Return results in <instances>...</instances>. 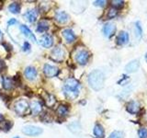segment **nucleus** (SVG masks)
<instances>
[{"mask_svg": "<svg viewBox=\"0 0 147 138\" xmlns=\"http://www.w3.org/2000/svg\"><path fill=\"white\" fill-rule=\"evenodd\" d=\"M63 94L68 99H76L80 91V83L75 78H68L63 85Z\"/></svg>", "mask_w": 147, "mask_h": 138, "instance_id": "obj_1", "label": "nucleus"}, {"mask_svg": "<svg viewBox=\"0 0 147 138\" xmlns=\"http://www.w3.org/2000/svg\"><path fill=\"white\" fill-rule=\"evenodd\" d=\"M105 76L102 71L94 70L88 76V84L94 90H100L104 86Z\"/></svg>", "mask_w": 147, "mask_h": 138, "instance_id": "obj_2", "label": "nucleus"}, {"mask_svg": "<svg viewBox=\"0 0 147 138\" xmlns=\"http://www.w3.org/2000/svg\"><path fill=\"white\" fill-rule=\"evenodd\" d=\"M30 108V105L28 101L25 99H20L14 104V110L18 115H25L28 110Z\"/></svg>", "mask_w": 147, "mask_h": 138, "instance_id": "obj_3", "label": "nucleus"}, {"mask_svg": "<svg viewBox=\"0 0 147 138\" xmlns=\"http://www.w3.org/2000/svg\"><path fill=\"white\" fill-rule=\"evenodd\" d=\"M51 57L56 62H62L63 61L64 57H65V50H64L63 47H62L61 45L56 46V47L52 51Z\"/></svg>", "mask_w": 147, "mask_h": 138, "instance_id": "obj_4", "label": "nucleus"}, {"mask_svg": "<svg viewBox=\"0 0 147 138\" xmlns=\"http://www.w3.org/2000/svg\"><path fill=\"white\" fill-rule=\"evenodd\" d=\"M89 57H90L89 53L87 52L86 50H84V49L77 51V53L75 55L76 61L79 64H81V66H85V64L88 62Z\"/></svg>", "mask_w": 147, "mask_h": 138, "instance_id": "obj_5", "label": "nucleus"}, {"mask_svg": "<svg viewBox=\"0 0 147 138\" xmlns=\"http://www.w3.org/2000/svg\"><path fill=\"white\" fill-rule=\"evenodd\" d=\"M42 129L37 126L33 125H27L22 128V133L26 135H30V136H37L40 135L41 133H42Z\"/></svg>", "mask_w": 147, "mask_h": 138, "instance_id": "obj_6", "label": "nucleus"}, {"mask_svg": "<svg viewBox=\"0 0 147 138\" xmlns=\"http://www.w3.org/2000/svg\"><path fill=\"white\" fill-rule=\"evenodd\" d=\"M43 73L47 77H54L58 75L59 69L56 66H51L49 64H46L43 66Z\"/></svg>", "mask_w": 147, "mask_h": 138, "instance_id": "obj_7", "label": "nucleus"}, {"mask_svg": "<svg viewBox=\"0 0 147 138\" xmlns=\"http://www.w3.org/2000/svg\"><path fill=\"white\" fill-rule=\"evenodd\" d=\"M62 35L65 40V41L67 43H71L73 41H75L76 37V34L74 33V31L70 29H65L62 31Z\"/></svg>", "mask_w": 147, "mask_h": 138, "instance_id": "obj_8", "label": "nucleus"}, {"mask_svg": "<svg viewBox=\"0 0 147 138\" xmlns=\"http://www.w3.org/2000/svg\"><path fill=\"white\" fill-rule=\"evenodd\" d=\"M24 76L28 80L33 81L37 77V70L33 66H28L24 71Z\"/></svg>", "mask_w": 147, "mask_h": 138, "instance_id": "obj_9", "label": "nucleus"}, {"mask_svg": "<svg viewBox=\"0 0 147 138\" xmlns=\"http://www.w3.org/2000/svg\"><path fill=\"white\" fill-rule=\"evenodd\" d=\"M115 30H116V26L113 23H107L103 27V33L108 38H110L111 36H113V34L115 33Z\"/></svg>", "mask_w": 147, "mask_h": 138, "instance_id": "obj_10", "label": "nucleus"}, {"mask_svg": "<svg viewBox=\"0 0 147 138\" xmlns=\"http://www.w3.org/2000/svg\"><path fill=\"white\" fill-rule=\"evenodd\" d=\"M126 110H127V112H130L131 114L138 113V112H139V110H140V104L135 100H131L127 104Z\"/></svg>", "mask_w": 147, "mask_h": 138, "instance_id": "obj_11", "label": "nucleus"}, {"mask_svg": "<svg viewBox=\"0 0 147 138\" xmlns=\"http://www.w3.org/2000/svg\"><path fill=\"white\" fill-rule=\"evenodd\" d=\"M40 44L45 48H50L52 47L53 44V38L52 35L50 34H45L40 38Z\"/></svg>", "mask_w": 147, "mask_h": 138, "instance_id": "obj_12", "label": "nucleus"}, {"mask_svg": "<svg viewBox=\"0 0 147 138\" xmlns=\"http://www.w3.org/2000/svg\"><path fill=\"white\" fill-rule=\"evenodd\" d=\"M55 20L59 22L60 24H65L69 20V16L64 11H58L55 14Z\"/></svg>", "mask_w": 147, "mask_h": 138, "instance_id": "obj_13", "label": "nucleus"}, {"mask_svg": "<svg viewBox=\"0 0 147 138\" xmlns=\"http://www.w3.org/2000/svg\"><path fill=\"white\" fill-rule=\"evenodd\" d=\"M20 30H21V32L23 33V35H24L25 37H27V39L32 41L33 43H36V41H36V37L34 36V34L32 33V31L27 26L21 25L20 26Z\"/></svg>", "mask_w": 147, "mask_h": 138, "instance_id": "obj_14", "label": "nucleus"}, {"mask_svg": "<svg viewBox=\"0 0 147 138\" xmlns=\"http://www.w3.org/2000/svg\"><path fill=\"white\" fill-rule=\"evenodd\" d=\"M139 66H140L139 61L138 60H133V61L130 62L125 66V71L127 73H134L139 69Z\"/></svg>", "mask_w": 147, "mask_h": 138, "instance_id": "obj_15", "label": "nucleus"}, {"mask_svg": "<svg viewBox=\"0 0 147 138\" xmlns=\"http://www.w3.org/2000/svg\"><path fill=\"white\" fill-rule=\"evenodd\" d=\"M129 43V34L126 31H121L117 37V43L119 45H125Z\"/></svg>", "mask_w": 147, "mask_h": 138, "instance_id": "obj_16", "label": "nucleus"}, {"mask_svg": "<svg viewBox=\"0 0 147 138\" xmlns=\"http://www.w3.org/2000/svg\"><path fill=\"white\" fill-rule=\"evenodd\" d=\"M25 18L26 20L32 23L34 22L36 20H37V17H38V12H37L36 9H30V10H28L26 13H25Z\"/></svg>", "mask_w": 147, "mask_h": 138, "instance_id": "obj_17", "label": "nucleus"}, {"mask_svg": "<svg viewBox=\"0 0 147 138\" xmlns=\"http://www.w3.org/2000/svg\"><path fill=\"white\" fill-rule=\"evenodd\" d=\"M94 135L96 138H103L105 135V132H104V128L103 126L99 123H96L94 126Z\"/></svg>", "mask_w": 147, "mask_h": 138, "instance_id": "obj_18", "label": "nucleus"}, {"mask_svg": "<svg viewBox=\"0 0 147 138\" xmlns=\"http://www.w3.org/2000/svg\"><path fill=\"white\" fill-rule=\"evenodd\" d=\"M2 85L5 89H11L15 85L13 78H10L8 76H3L2 77Z\"/></svg>", "mask_w": 147, "mask_h": 138, "instance_id": "obj_19", "label": "nucleus"}, {"mask_svg": "<svg viewBox=\"0 0 147 138\" xmlns=\"http://www.w3.org/2000/svg\"><path fill=\"white\" fill-rule=\"evenodd\" d=\"M30 108L31 112L33 115H38L41 112V104L37 100L32 101V102L30 103Z\"/></svg>", "mask_w": 147, "mask_h": 138, "instance_id": "obj_20", "label": "nucleus"}, {"mask_svg": "<svg viewBox=\"0 0 147 138\" xmlns=\"http://www.w3.org/2000/svg\"><path fill=\"white\" fill-rule=\"evenodd\" d=\"M57 114L58 116L60 117H65L66 115L68 114V112H69V109L66 105H63V104H61L59 106V107L57 108Z\"/></svg>", "mask_w": 147, "mask_h": 138, "instance_id": "obj_21", "label": "nucleus"}, {"mask_svg": "<svg viewBox=\"0 0 147 138\" xmlns=\"http://www.w3.org/2000/svg\"><path fill=\"white\" fill-rule=\"evenodd\" d=\"M49 22L46 20H40L37 27V30L39 32H44L49 30Z\"/></svg>", "mask_w": 147, "mask_h": 138, "instance_id": "obj_22", "label": "nucleus"}, {"mask_svg": "<svg viewBox=\"0 0 147 138\" xmlns=\"http://www.w3.org/2000/svg\"><path fill=\"white\" fill-rule=\"evenodd\" d=\"M8 10L9 12H11L13 14H18L20 11V4H18V2H12L8 6Z\"/></svg>", "mask_w": 147, "mask_h": 138, "instance_id": "obj_23", "label": "nucleus"}, {"mask_svg": "<svg viewBox=\"0 0 147 138\" xmlns=\"http://www.w3.org/2000/svg\"><path fill=\"white\" fill-rule=\"evenodd\" d=\"M111 6L113 8L115 9H121L124 7V1H121V0H113L111 1Z\"/></svg>", "mask_w": 147, "mask_h": 138, "instance_id": "obj_24", "label": "nucleus"}, {"mask_svg": "<svg viewBox=\"0 0 147 138\" xmlns=\"http://www.w3.org/2000/svg\"><path fill=\"white\" fill-rule=\"evenodd\" d=\"M135 34L137 36L138 39H141L142 36V30L141 27V23L140 22H136L135 23Z\"/></svg>", "mask_w": 147, "mask_h": 138, "instance_id": "obj_25", "label": "nucleus"}, {"mask_svg": "<svg viewBox=\"0 0 147 138\" xmlns=\"http://www.w3.org/2000/svg\"><path fill=\"white\" fill-rule=\"evenodd\" d=\"M117 14H118V10H117V9L111 7V8H109V10H108L107 18H115V17L117 16Z\"/></svg>", "mask_w": 147, "mask_h": 138, "instance_id": "obj_26", "label": "nucleus"}, {"mask_svg": "<svg viewBox=\"0 0 147 138\" xmlns=\"http://www.w3.org/2000/svg\"><path fill=\"white\" fill-rule=\"evenodd\" d=\"M124 133L121 131H114L110 133L109 138H123Z\"/></svg>", "mask_w": 147, "mask_h": 138, "instance_id": "obj_27", "label": "nucleus"}, {"mask_svg": "<svg viewBox=\"0 0 147 138\" xmlns=\"http://www.w3.org/2000/svg\"><path fill=\"white\" fill-rule=\"evenodd\" d=\"M138 135H139V138H147V130L145 128H141L138 131Z\"/></svg>", "mask_w": 147, "mask_h": 138, "instance_id": "obj_28", "label": "nucleus"}, {"mask_svg": "<svg viewBox=\"0 0 147 138\" xmlns=\"http://www.w3.org/2000/svg\"><path fill=\"white\" fill-rule=\"evenodd\" d=\"M106 1H104V0H98V1H94V5L96 7H105V5H106Z\"/></svg>", "mask_w": 147, "mask_h": 138, "instance_id": "obj_29", "label": "nucleus"}, {"mask_svg": "<svg viewBox=\"0 0 147 138\" xmlns=\"http://www.w3.org/2000/svg\"><path fill=\"white\" fill-rule=\"evenodd\" d=\"M23 51H24L25 53H29L30 51V43H28V41H25L24 44H23Z\"/></svg>", "mask_w": 147, "mask_h": 138, "instance_id": "obj_30", "label": "nucleus"}, {"mask_svg": "<svg viewBox=\"0 0 147 138\" xmlns=\"http://www.w3.org/2000/svg\"><path fill=\"white\" fill-rule=\"evenodd\" d=\"M5 68H6V64H5V63L2 60H0V72H2Z\"/></svg>", "mask_w": 147, "mask_h": 138, "instance_id": "obj_31", "label": "nucleus"}, {"mask_svg": "<svg viewBox=\"0 0 147 138\" xmlns=\"http://www.w3.org/2000/svg\"><path fill=\"white\" fill-rule=\"evenodd\" d=\"M16 23H18V21L15 20V18H12V20H10L7 22V24L8 25H14V24H16Z\"/></svg>", "mask_w": 147, "mask_h": 138, "instance_id": "obj_32", "label": "nucleus"}, {"mask_svg": "<svg viewBox=\"0 0 147 138\" xmlns=\"http://www.w3.org/2000/svg\"><path fill=\"white\" fill-rule=\"evenodd\" d=\"M4 121V117L2 116V114L0 113V122H2Z\"/></svg>", "mask_w": 147, "mask_h": 138, "instance_id": "obj_33", "label": "nucleus"}, {"mask_svg": "<svg viewBox=\"0 0 147 138\" xmlns=\"http://www.w3.org/2000/svg\"><path fill=\"white\" fill-rule=\"evenodd\" d=\"M145 60H146V62H147V53L145 54Z\"/></svg>", "mask_w": 147, "mask_h": 138, "instance_id": "obj_34", "label": "nucleus"}, {"mask_svg": "<svg viewBox=\"0 0 147 138\" xmlns=\"http://www.w3.org/2000/svg\"><path fill=\"white\" fill-rule=\"evenodd\" d=\"M1 35H2V33H1V31H0V37H1Z\"/></svg>", "mask_w": 147, "mask_h": 138, "instance_id": "obj_35", "label": "nucleus"}, {"mask_svg": "<svg viewBox=\"0 0 147 138\" xmlns=\"http://www.w3.org/2000/svg\"><path fill=\"white\" fill-rule=\"evenodd\" d=\"M14 138H20V137H18V136H16V137H14Z\"/></svg>", "mask_w": 147, "mask_h": 138, "instance_id": "obj_36", "label": "nucleus"}]
</instances>
